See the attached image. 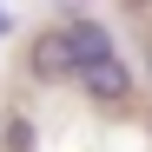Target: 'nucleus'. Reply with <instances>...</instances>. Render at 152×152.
<instances>
[{
	"label": "nucleus",
	"instance_id": "obj_1",
	"mask_svg": "<svg viewBox=\"0 0 152 152\" xmlns=\"http://www.w3.org/2000/svg\"><path fill=\"white\" fill-rule=\"evenodd\" d=\"M60 40H66L73 73H86V66H99V60H113V33L99 27V20H66V27H60Z\"/></svg>",
	"mask_w": 152,
	"mask_h": 152
},
{
	"label": "nucleus",
	"instance_id": "obj_2",
	"mask_svg": "<svg viewBox=\"0 0 152 152\" xmlns=\"http://www.w3.org/2000/svg\"><path fill=\"white\" fill-rule=\"evenodd\" d=\"M80 86H86V93L99 99V106H119V99L132 93V73H126V60L113 53V60H99V66H86V73H80Z\"/></svg>",
	"mask_w": 152,
	"mask_h": 152
},
{
	"label": "nucleus",
	"instance_id": "obj_3",
	"mask_svg": "<svg viewBox=\"0 0 152 152\" xmlns=\"http://www.w3.org/2000/svg\"><path fill=\"white\" fill-rule=\"evenodd\" d=\"M33 80H73V60H66V40H60V27L33 40Z\"/></svg>",
	"mask_w": 152,
	"mask_h": 152
},
{
	"label": "nucleus",
	"instance_id": "obj_4",
	"mask_svg": "<svg viewBox=\"0 0 152 152\" xmlns=\"http://www.w3.org/2000/svg\"><path fill=\"white\" fill-rule=\"evenodd\" d=\"M0 145H7V152H33V119H7V132H0Z\"/></svg>",
	"mask_w": 152,
	"mask_h": 152
},
{
	"label": "nucleus",
	"instance_id": "obj_5",
	"mask_svg": "<svg viewBox=\"0 0 152 152\" xmlns=\"http://www.w3.org/2000/svg\"><path fill=\"white\" fill-rule=\"evenodd\" d=\"M7 27H13V13H7V7H0V33H7Z\"/></svg>",
	"mask_w": 152,
	"mask_h": 152
}]
</instances>
